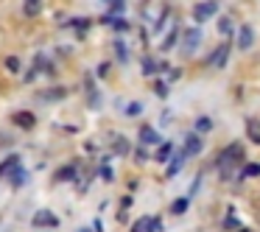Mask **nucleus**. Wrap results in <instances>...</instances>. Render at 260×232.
<instances>
[{
  "label": "nucleus",
  "mask_w": 260,
  "mask_h": 232,
  "mask_svg": "<svg viewBox=\"0 0 260 232\" xmlns=\"http://www.w3.org/2000/svg\"><path fill=\"white\" fill-rule=\"evenodd\" d=\"M199 42H202V31H199V28H190V31L185 34V53H190L193 48L199 45Z\"/></svg>",
  "instance_id": "10"
},
{
  "label": "nucleus",
  "mask_w": 260,
  "mask_h": 232,
  "mask_svg": "<svg viewBox=\"0 0 260 232\" xmlns=\"http://www.w3.org/2000/svg\"><path fill=\"white\" fill-rule=\"evenodd\" d=\"M101 176H104L107 182H112V168H109V165H104V168H101Z\"/></svg>",
  "instance_id": "30"
},
{
  "label": "nucleus",
  "mask_w": 260,
  "mask_h": 232,
  "mask_svg": "<svg viewBox=\"0 0 260 232\" xmlns=\"http://www.w3.org/2000/svg\"><path fill=\"white\" fill-rule=\"evenodd\" d=\"M14 126H20V129H34L37 118L31 112H17V115H14Z\"/></svg>",
  "instance_id": "8"
},
{
  "label": "nucleus",
  "mask_w": 260,
  "mask_h": 232,
  "mask_svg": "<svg viewBox=\"0 0 260 232\" xmlns=\"http://www.w3.org/2000/svg\"><path fill=\"white\" fill-rule=\"evenodd\" d=\"M218 28H221V34H230V31H232V20L230 17H221Z\"/></svg>",
  "instance_id": "28"
},
{
  "label": "nucleus",
  "mask_w": 260,
  "mask_h": 232,
  "mask_svg": "<svg viewBox=\"0 0 260 232\" xmlns=\"http://www.w3.org/2000/svg\"><path fill=\"white\" fill-rule=\"evenodd\" d=\"M185 157H196L199 151H202V137H196V135H187L185 137Z\"/></svg>",
  "instance_id": "6"
},
{
  "label": "nucleus",
  "mask_w": 260,
  "mask_h": 232,
  "mask_svg": "<svg viewBox=\"0 0 260 232\" xmlns=\"http://www.w3.org/2000/svg\"><path fill=\"white\" fill-rule=\"evenodd\" d=\"M34 226H59V215L56 213H51V210H37L34 213V221H31Z\"/></svg>",
  "instance_id": "3"
},
{
  "label": "nucleus",
  "mask_w": 260,
  "mask_h": 232,
  "mask_svg": "<svg viewBox=\"0 0 260 232\" xmlns=\"http://www.w3.org/2000/svg\"><path fill=\"white\" fill-rule=\"evenodd\" d=\"M224 226H226V229H238V226H241V221L230 213V215H226V221H224Z\"/></svg>",
  "instance_id": "27"
},
{
  "label": "nucleus",
  "mask_w": 260,
  "mask_h": 232,
  "mask_svg": "<svg viewBox=\"0 0 260 232\" xmlns=\"http://www.w3.org/2000/svg\"><path fill=\"white\" fill-rule=\"evenodd\" d=\"M70 179H76V168L73 165H64V168L56 174V182H70Z\"/></svg>",
  "instance_id": "16"
},
{
  "label": "nucleus",
  "mask_w": 260,
  "mask_h": 232,
  "mask_svg": "<svg viewBox=\"0 0 260 232\" xmlns=\"http://www.w3.org/2000/svg\"><path fill=\"white\" fill-rule=\"evenodd\" d=\"M226 59H230V42H221V45L210 53V64H213V68H224Z\"/></svg>",
  "instance_id": "4"
},
{
  "label": "nucleus",
  "mask_w": 260,
  "mask_h": 232,
  "mask_svg": "<svg viewBox=\"0 0 260 232\" xmlns=\"http://www.w3.org/2000/svg\"><path fill=\"white\" fill-rule=\"evenodd\" d=\"M107 3H109V12L112 14H120L126 9V0H107Z\"/></svg>",
  "instance_id": "24"
},
{
  "label": "nucleus",
  "mask_w": 260,
  "mask_h": 232,
  "mask_svg": "<svg viewBox=\"0 0 260 232\" xmlns=\"http://www.w3.org/2000/svg\"><path fill=\"white\" fill-rule=\"evenodd\" d=\"M187 204H190V196H185V198H176L174 204H171V213L174 215H182L187 210Z\"/></svg>",
  "instance_id": "15"
},
{
  "label": "nucleus",
  "mask_w": 260,
  "mask_h": 232,
  "mask_svg": "<svg viewBox=\"0 0 260 232\" xmlns=\"http://www.w3.org/2000/svg\"><path fill=\"white\" fill-rule=\"evenodd\" d=\"M143 112V104L140 101H132L129 107H126V115H140Z\"/></svg>",
  "instance_id": "26"
},
{
  "label": "nucleus",
  "mask_w": 260,
  "mask_h": 232,
  "mask_svg": "<svg viewBox=\"0 0 260 232\" xmlns=\"http://www.w3.org/2000/svg\"><path fill=\"white\" fill-rule=\"evenodd\" d=\"M143 73H146V76L159 73V62H157V59H146V62H143Z\"/></svg>",
  "instance_id": "18"
},
{
  "label": "nucleus",
  "mask_w": 260,
  "mask_h": 232,
  "mask_svg": "<svg viewBox=\"0 0 260 232\" xmlns=\"http://www.w3.org/2000/svg\"><path fill=\"white\" fill-rule=\"evenodd\" d=\"M17 165H20V157H17V154H12V157H6L3 162H0V179H3V176H9L14 168H17Z\"/></svg>",
  "instance_id": "11"
},
{
  "label": "nucleus",
  "mask_w": 260,
  "mask_h": 232,
  "mask_svg": "<svg viewBox=\"0 0 260 232\" xmlns=\"http://www.w3.org/2000/svg\"><path fill=\"white\" fill-rule=\"evenodd\" d=\"M115 154H129V140H123V137H115Z\"/></svg>",
  "instance_id": "22"
},
{
  "label": "nucleus",
  "mask_w": 260,
  "mask_h": 232,
  "mask_svg": "<svg viewBox=\"0 0 260 232\" xmlns=\"http://www.w3.org/2000/svg\"><path fill=\"white\" fill-rule=\"evenodd\" d=\"M40 9H42V0H25V3H23L25 17H37V14H40Z\"/></svg>",
  "instance_id": "12"
},
{
  "label": "nucleus",
  "mask_w": 260,
  "mask_h": 232,
  "mask_svg": "<svg viewBox=\"0 0 260 232\" xmlns=\"http://www.w3.org/2000/svg\"><path fill=\"white\" fill-rule=\"evenodd\" d=\"M174 154H176V148L171 146V143H162V146H159V151H157V159H174Z\"/></svg>",
  "instance_id": "14"
},
{
  "label": "nucleus",
  "mask_w": 260,
  "mask_h": 232,
  "mask_svg": "<svg viewBox=\"0 0 260 232\" xmlns=\"http://www.w3.org/2000/svg\"><path fill=\"white\" fill-rule=\"evenodd\" d=\"M115 53H118L120 62H126V59H129V51H126V45L120 40H115Z\"/></svg>",
  "instance_id": "23"
},
{
  "label": "nucleus",
  "mask_w": 260,
  "mask_h": 232,
  "mask_svg": "<svg viewBox=\"0 0 260 232\" xmlns=\"http://www.w3.org/2000/svg\"><path fill=\"white\" fill-rule=\"evenodd\" d=\"M246 129H249V140L257 143V146H260V123H257V120L249 118V120H246Z\"/></svg>",
  "instance_id": "13"
},
{
  "label": "nucleus",
  "mask_w": 260,
  "mask_h": 232,
  "mask_svg": "<svg viewBox=\"0 0 260 232\" xmlns=\"http://www.w3.org/2000/svg\"><path fill=\"white\" fill-rule=\"evenodd\" d=\"M238 232H249V229H238Z\"/></svg>",
  "instance_id": "32"
},
{
  "label": "nucleus",
  "mask_w": 260,
  "mask_h": 232,
  "mask_svg": "<svg viewBox=\"0 0 260 232\" xmlns=\"http://www.w3.org/2000/svg\"><path fill=\"white\" fill-rule=\"evenodd\" d=\"M241 174H243V176H260V162H246Z\"/></svg>",
  "instance_id": "20"
},
{
  "label": "nucleus",
  "mask_w": 260,
  "mask_h": 232,
  "mask_svg": "<svg viewBox=\"0 0 260 232\" xmlns=\"http://www.w3.org/2000/svg\"><path fill=\"white\" fill-rule=\"evenodd\" d=\"M176 37H179V31H176V28H171V34L165 37V42H162V51H171V48L176 45Z\"/></svg>",
  "instance_id": "21"
},
{
  "label": "nucleus",
  "mask_w": 260,
  "mask_h": 232,
  "mask_svg": "<svg viewBox=\"0 0 260 232\" xmlns=\"http://www.w3.org/2000/svg\"><path fill=\"white\" fill-rule=\"evenodd\" d=\"M215 12H218V3H215V0H202V3H196V9H193V20H196V23H207L210 17H215Z\"/></svg>",
  "instance_id": "2"
},
{
  "label": "nucleus",
  "mask_w": 260,
  "mask_h": 232,
  "mask_svg": "<svg viewBox=\"0 0 260 232\" xmlns=\"http://www.w3.org/2000/svg\"><path fill=\"white\" fill-rule=\"evenodd\" d=\"M243 159V148L238 146V143H232V146H226L224 151L218 154V159H215V165H218L221 171H230L232 162H241Z\"/></svg>",
  "instance_id": "1"
},
{
  "label": "nucleus",
  "mask_w": 260,
  "mask_h": 232,
  "mask_svg": "<svg viewBox=\"0 0 260 232\" xmlns=\"http://www.w3.org/2000/svg\"><path fill=\"white\" fill-rule=\"evenodd\" d=\"M140 143H143V146H162L159 135L154 129H148V126H143V129H140Z\"/></svg>",
  "instance_id": "7"
},
{
  "label": "nucleus",
  "mask_w": 260,
  "mask_h": 232,
  "mask_svg": "<svg viewBox=\"0 0 260 232\" xmlns=\"http://www.w3.org/2000/svg\"><path fill=\"white\" fill-rule=\"evenodd\" d=\"M185 151H176L174 154V159H171V162H168V171H165V176H176V174H179V168H182V162H185Z\"/></svg>",
  "instance_id": "9"
},
{
  "label": "nucleus",
  "mask_w": 260,
  "mask_h": 232,
  "mask_svg": "<svg viewBox=\"0 0 260 232\" xmlns=\"http://www.w3.org/2000/svg\"><path fill=\"white\" fill-rule=\"evenodd\" d=\"M20 68H23V64H20L17 56H9V59H6V70H12V73H20Z\"/></svg>",
  "instance_id": "25"
},
{
  "label": "nucleus",
  "mask_w": 260,
  "mask_h": 232,
  "mask_svg": "<svg viewBox=\"0 0 260 232\" xmlns=\"http://www.w3.org/2000/svg\"><path fill=\"white\" fill-rule=\"evenodd\" d=\"M252 42H254L252 25H241V31H238V48H241V51H249V48H252Z\"/></svg>",
  "instance_id": "5"
},
{
  "label": "nucleus",
  "mask_w": 260,
  "mask_h": 232,
  "mask_svg": "<svg viewBox=\"0 0 260 232\" xmlns=\"http://www.w3.org/2000/svg\"><path fill=\"white\" fill-rule=\"evenodd\" d=\"M112 28H115V31H126V28H129V23L118 17V20H115V23H112Z\"/></svg>",
  "instance_id": "29"
},
{
  "label": "nucleus",
  "mask_w": 260,
  "mask_h": 232,
  "mask_svg": "<svg viewBox=\"0 0 260 232\" xmlns=\"http://www.w3.org/2000/svg\"><path fill=\"white\" fill-rule=\"evenodd\" d=\"M9 179H12V185H14V187H20V185H23V182H25V171H23V168H20V165H17V168H14L12 174H9Z\"/></svg>",
  "instance_id": "17"
},
{
  "label": "nucleus",
  "mask_w": 260,
  "mask_h": 232,
  "mask_svg": "<svg viewBox=\"0 0 260 232\" xmlns=\"http://www.w3.org/2000/svg\"><path fill=\"white\" fill-rule=\"evenodd\" d=\"M157 95L165 98V95H168V87H165V84H157Z\"/></svg>",
  "instance_id": "31"
},
{
  "label": "nucleus",
  "mask_w": 260,
  "mask_h": 232,
  "mask_svg": "<svg viewBox=\"0 0 260 232\" xmlns=\"http://www.w3.org/2000/svg\"><path fill=\"white\" fill-rule=\"evenodd\" d=\"M210 129H213V120H210V118H199L196 120V131H199V135H207Z\"/></svg>",
  "instance_id": "19"
}]
</instances>
